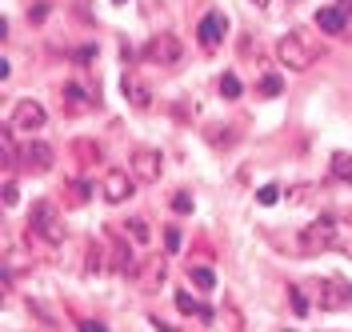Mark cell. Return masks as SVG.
<instances>
[{
  "mask_svg": "<svg viewBox=\"0 0 352 332\" xmlns=\"http://www.w3.org/2000/svg\"><path fill=\"white\" fill-rule=\"evenodd\" d=\"M276 56H280V65H288L292 72H305V68H312L316 60H320V45H312V36L296 28V32L280 36V45H276Z\"/></svg>",
  "mask_w": 352,
  "mask_h": 332,
  "instance_id": "cell-1",
  "label": "cell"
},
{
  "mask_svg": "<svg viewBox=\"0 0 352 332\" xmlns=\"http://www.w3.org/2000/svg\"><path fill=\"white\" fill-rule=\"evenodd\" d=\"M312 292V305L324 312H340V309H352V285L344 276H324V280H312L308 285Z\"/></svg>",
  "mask_w": 352,
  "mask_h": 332,
  "instance_id": "cell-2",
  "label": "cell"
},
{
  "mask_svg": "<svg viewBox=\"0 0 352 332\" xmlns=\"http://www.w3.org/2000/svg\"><path fill=\"white\" fill-rule=\"evenodd\" d=\"M28 221H32V232L48 244H60L68 236V228L60 224V212H56V204L52 200H36L32 204V212H28Z\"/></svg>",
  "mask_w": 352,
  "mask_h": 332,
  "instance_id": "cell-3",
  "label": "cell"
},
{
  "mask_svg": "<svg viewBox=\"0 0 352 332\" xmlns=\"http://www.w3.org/2000/svg\"><path fill=\"white\" fill-rule=\"evenodd\" d=\"M140 56L148 60V65H180V56H184V45H180V36L176 32H153L148 36V45L140 48Z\"/></svg>",
  "mask_w": 352,
  "mask_h": 332,
  "instance_id": "cell-4",
  "label": "cell"
},
{
  "mask_svg": "<svg viewBox=\"0 0 352 332\" xmlns=\"http://www.w3.org/2000/svg\"><path fill=\"white\" fill-rule=\"evenodd\" d=\"M332 244H336V221H332V217H320V221H312L305 232H300V252H305V256L329 252Z\"/></svg>",
  "mask_w": 352,
  "mask_h": 332,
  "instance_id": "cell-5",
  "label": "cell"
},
{
  "mask_svg": "<svg viewBox=\"0 0 352 332\" xmlns=\"http://www.w3.org/2000/svg\"><path fill=\"white\" fill-rule=\"evenodd\" d=\"M44 120H48L44 104L32 100V96H24V100H16V109H12V116H8V129H12V133H41Z\"/></svg>",
  "mask_w": 352,
  "mask_h": 332,
  "instance_id": "cell-6",
  "label": "cell"
},
{
  "mask_svg": "<svg viewBox=\"0 0 352 332\" xmlns=\"http://www.w3.org/2000/svg\"><path fill=\"white\" fill-rule=\"evenodd\" d=\"M224 36H228V16L220 12V8H212V12H204L200 16V24H197V41H200V48H220L224 45Z\"/></svg>",
  "mask_w": 352,
  "mask_h": 332,
  "instance_id": "cell-7",
  "label": "cell"
},
{
  "mask_svg": "<svg viewBox=\"0 0 352 332\" xmlns=\"http://www.w3.org/2000/svg\"><path fill=\"white\" fill-rule=\"evenodd\" d=\"M129 173L136 180H144V184L160 180V153H156V148H136L132 160H129Z\"/></svg>",
  "mask_w": 352,
  "mask_h": 332,
  "instance_id": "cell-8",
  "label": "cell"
},
{
  "mask_svg": "<svg viewBox=\"0 0 352 332\" xmlns=\"http://www.w3.org/2000/svg\"><path fill=\"white\" fill-rule=\"evenodd\" d=\"M132 173H120V168H109L104 173V200L109 204H120V200H129L132 197Z\"/></svg>",
  "mask_w": 352,
  "mask_h": 332,
  "instance_id": "cell-9",
  "label": "cell"
},
{
  "mask_svg": "<svg viewBox=\"0 0 352 332\" xmlns=\"http://www.w3.org/2000/svg\"><path fill=\"white\" fill-rule=\"evenodd\" d=\"M344 8H316V28L329 32V36H340L344 32Z\"/></svg>",
  "mask_w": 352,
  "mask_h": 332,
  "instance_id": "cell-10",
  "label": "cell"
},
{
  "mask_svg": "<svg viewBox=\"0 0 352 332\" xmlns=\"http://www.w3.org/2000/svg\"><path fill=\"white\" fill-rule=\"evenodd\" d=\"M120 89H124V96H129V104L132 109H148V104H153V96H148V89H144V85H140V80H136V76H120Z\"/></svg>",
  "mask_w": 352,
  "mask_h": 332,
  "instance_id": "cell-11",
  "label": "cell"
},
{
  "mask_svg": "<svg viewBox=\"0 0 352 332\" xmlns=\"http://www.w3.org/2000/svg\"><path fill=\"white\" fill-rule=\"evenodd\" d=\"M112 268H120V272H124V276H136V256H132V248L124 241L116 244V248H112Z\"/></svg>",
  "mask_w": 352,
  "mask_h": 332,
  "instance_id": "cell-12",
  "label": "cell"
},
{
  "mask_svg": "<svg viewBox=\"0 0 352 332\" xmlns=\"http://www.w3.org/2000/svg\"><path fill=\"white\" fill-rule=\"evenodd\" d=\"M176 309H180V312H192V316H200L204 324L212 320V309H208V305H200L197 296H188V292H176Z\"/></svg>",
  "mask_w": 352,
  "mask_h": 332,
  "instance_id": "cell-13",
  "label": "cell"
},
{
  "mask_svg": "<svg viewBox=\"0 0 352 332\" xmlns=\"http://www.w3.org/2000/svg\"><path fill=\"white\" fill-rule=\"evenodd\" d=\"M28 164H32L36 173H48V168H52V148H48V144H32V148H28Z\"/></svg>",
  "mask_w": 352,
  "mask_h": 332,
  "instance_id": "cell-14",
  "label": "cell"
},
{
  "mask_svg": "<svg viewBox=\"0 0 352 332\" xmlns=\"http://www.w3.org/2000/svg\"><path fill=\"white\" fill-rule=\"evenodd\" d=\"M332 177L344 180V184H352V153H336L332 156Z\"/></svg>",
  "mask_w": 352,
  "mask_h": 332,
  "instance_id": "cell-15",
  "label": "cell"
},
{
  "mask_svg": "<svg viewBox=\"0 0 352 332\" xmlns=\"http://www.w3.org/2000/svg\"><path fill=\"white\" fill-rule=\"evenodd\" d=\"M188 280L197 288H204V292H212V288H217V272H212V268H188Z\"/></svg>",
  "mask_w": 352,
  "mask_h": 332,
  "instance_id": "cell-16",
  "label": "cell"
},
{
  "mask_svg": "<svg viewBox=\"0 0 352 332\" xmlns=\"http://www.w3.org/2000/svg\"><path fill=\"white\" fill-rule=\"evenodd\" d=\"M241 80H236V76H232V72H224V76H220V96H224V100H236V96H241Z\"/></svg>",
  "mask_w": 352,
  "mask_h": 332,
  "instance_id": "cell-17",
  "label": "cell"
},
{
  "mask_svg": "<svg viewBox=\"0 0 352 332\" xmlns=\"http://www.w3.org/2000/svg\"><path fill=\"white\" fill-rule=\"evenodd\" d=\"M124 232H129V236H132L136 244H144V241H148V224L140 221V217H132V221H124Z\"/></svg>",
  "mask_w": 352,
  "mask_h": 332,
  "instance_id": "cell-18",
  "label": "cell"
},
{
  "mask_svg": "<svg viewBox=\"0 0 352 332\" xmlns=\"http://www.w3.org/2000/svg\"><path fill=\"white\" fill-rule=\"evenodd\" d=\"M288 300H292V309H296V316H308V296H305V288H288Z\"/></svg>",
  "mask_w": 352,
  "mask_h": 332,
  "instance_id": "cell-19",
  "label": "cell"
},
{
  "mask_svg": "<svg viewBox=\"0 0 352 332\" xmlns=\"http://www.w3.org/2000/svg\"><path fill=\"white\" fill-rule=\"evenodd\" d=\"M280 92H285V80H280V76H264L261 80V96L272 100V96H280Z\"/></svg>",
  "mask_w": 352,
  "mask_h": 332,
  "instance_id": "cell-20",
  "label": "cell"
},
{
  "mask_svg": "<svg viewBox=\"0 0 352 332\" xmlns=\"http://www.w3.org/2000/svg\"><path fill=\"white\" fill-rule=\"evenodd\" d=\"M76 156H85V164H96V156H100V148H96V144H92V140H76Z\"/></svg>",
  "mask_w": 352,
  "mask_h": 332,
  "instance_id": "cell-21",
  "label": "cell"
},
{
  "mask_svg": "<svg viewBox=\"0 0 352 332\" xmlns=\"http://www.w3.org/2000/svg\"><path fill=\"white\" fill-rule=\"evenodd\" d=\"M256 200H261V204H276V200H280V188H276V184H264L261 192H256Z\"/></svg>",
  "mask_w": 352,
  "mask_h": 332,
  "instance_id": "cell-22",
  "label": "cell"
},
{
  "mask_svg": "<svg viewBox=\"0 0 352 332\" xmlns=\"http://www.w3.org/2000/svg\"><path fill=\"white\" fill-rule=\"evenodd\" d=\"M164 248L168 252H180V228L176 224H168V232H164Z\"/></svg>",
  "mask_w": 352,
  "mask_h": 332,
  "instance_id": "cell-23",
  "label": "cell"
},
{
  "mask_svg": "<svg viewBox=\"0 0 352 332\" xmlns=\"http://www.w3.org/2000/svg\"><path fill=\"white\" fill-rule=\"evenodd\" d=\"M65 96H68V109H72V112H80V109H85V100H80V89H76V85H68Z\"/></svg>",
  "mask_w": 352,
  "mask_h": 332,
  "instance_id": "cell-24",
  "label": "cell"
},
{
  "mask_svg": "<svg viewBox=\"0 0 352 332\" xmlns=\"http://www.w3.org/2000/svg\"><path fill=\"white\" fill-rule=\"evenodd\" d=\"M16 200H21V192H16V184H12V180H4V204H8V208H12V204H16Z\"/></svg>",
  "mask_w": 352,
  "mask_h": 332,
  "instance_id": "cell-25",
  "label": "cell"
},
{
  "mask_svg": "<svg viewBox=\"0 0 352 332\" xmlns=\"http://www.w3.org/2000/svg\"><path fill=\"white\" fill-rule=\"evenodd\" d=\"M173 204H176V212H192V197H188V192H180Z\"/></svg>",
  "mask_w": 352,
  "mask_h": 332,
  "instance_id": "cell-26",
  "label": "cell"
},
{
  "mask_svg": "<svg viewBox=\"0 0 352 332\" xmlns=\"http://www.w3.org/2000/svg\"><path fill=\"white\" fill-rule=\"evenodd\" d=\"M88 268H92V272H96V268H100V248H96V244H92V248H88Z\"/></svg>",
  "mask_w": 352,
  "mask_h": 332,
  "instance_id": "cell-27",
  "label": "cell"
},
{
  "mask_svg": "<svg viewBox=\"0 0 352 332\" xmlns=\"http://www.w3.org/2000/svg\"><path fill=\"white\" fill-rule=\"evenodd\" d=\"M80 332H109L100 320H80Z\"/></svg>",
  "mask_w": 352,
  "mask_h": 332,
  "instance_id": "cell-28",
  "label": "cell"
},
{
  "mask_svg": "<svg viewBox=\"0 0 352 332\" xmlns=\"http://www.w3.org/2000/svg\"><path fill=\"white\" fill-rule=\"evenodd\" d=\"M252 4H256V8H268V4H272V0H252Z\"/></svg>",
  "mask_w": 352,
  "mask_h": 332,
  "instance_id": "cell-29",
  "label": "cell"
},
{
  "mask_svg": "<svg viewBox=\"0 0 352 332\" xmlns=\"http://www.w3.org/2000/svg\"><path fill=\"white\" fill-rule=\"evenodd\" d=\"M280 332H292V329H280Z\"/></svg>",
  "mask_w": 352,
  "mask_h": 332,
  "instance_id": "cell-30",
  "label": "cell"
},
{
  "mask_svg": "<svg viewBox=\"0 0 352 332\" xmlns=\"http://www.w3.org/2000/svg\"><path fill=\"white\" fill-rule=\"evenodd\" d=\"M116 4H124V0H116Z\"/></svg>",
  "mask_w": 352,
  "mask_h": 332,
  "instance_id": "cell-31",
  "label": "cell"
}]
</instances>
